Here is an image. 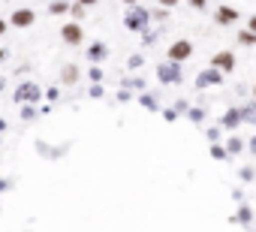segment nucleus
Wrapping results in <instances>:
<instances>
[{
	"label": "nucleus",
	"mask_w": 256,
	"mask_h": 232,
	"mask_svg": "<svg viewBox=\"0 0 256 232\" xmlns=\"http://www.w3.org/2000/svg\"><path fill=\"white\" fill-rule=\"evenodd\" d=\"M124 24L126 30H133V34H148V24H151V16L145 6H130L124 16Z\"/></svg>",
	"instance_id": "1"
},
{
	"label": "nucleus",
	"mask_w": 256,
	"mask_h": 232,
	"mask_svg": "<svg viewBox=\"0 0 256 232\" xmlns=\"http://www.w3.org/2000/svg\"><path fill=\"white\" fill-rule=\"evenodd\" d=\"M40 96H42V90H40V84H34V82H22L18 90H16V102H22V106H34Z\"/></svg>",
	"instance_id": "2"
},
{
	"label": "nucleus",
	"mask_w": 256,
	"mask_h": 232,
	"mask_svg": "<svg viewBox=\"0 0 256 232\" xmlns=\"http://www.w3.org/2000/svg\"><path fill=\"white\" fill-rule=\"evenodd\" d=\"M190 54H193V42L190 40H178V42L169 46V64H178L181 66Z\"/></svg>",
	"instance_id": "3"
},
{
	"label": "nucleus",
	"mask_w": 256,
	"mask_h": 232,
	"mask_svg": "<svg viewBox=\"0 0 256 232\" xmlns=\"http://www.w3.org/2000/svg\"><path fill=\"white\" fill-rule=\"evenodd\" d=\"M157 78H160L163 84H178V82L184 78V72H181L178 64H169V60H166V64L157 66Z\"/></svg>",
	"instance_id": "4"
},
{
	"label": "nucleus",
	"mask_w": 256,
	"mask_h": 232,
	"mask_svg": "<svg viewBox=\"0 0 256 232\" xmlns=\"http://www.w3.org/2000/svg\"><path fill=\"white\" fill-rule=\"evenodd\" d=\"M60 40H64L66 46H82V40H84L82 24H78V22H66V24L60 28Z\"/></svg>",
	"instance_id": "5"
},
{
	"label": "nucleus",
	"mask_w": 256,
	"mask_h": 232,
	"mask_svg": "<svg viewBox=\"0 0 256 232\" xmlns=\"http://www.w3.org/2000/svg\"><path fill=\"white\" fill-rule=\"evenodd\" d=\"M211 70H217V72H232V70H235V54H232V52H217V54L211 58Z\"/></svg>",
	"instance_id": "6"
},
{
	"label": "nucleus",
	"mask_w": 256,
	"mask_h": 232,
	"mask_svg": "<svg viewBox=\"0 0 256 232\" xmlns=\"http://www.w3.org/2000/svg\"><path fill=\"white\" fill-rule=\"evenodd\" d=\"M220 84H223V72L217 70H205L196 76V88H220Z\"/></svg>",
	"instance_id": "7"
},
{
	"label": "nucleus",
	"mask_w": 256,
	"mask_h": 232,
	"mask_svg": "<svg viewBox=\"0 0 256 232\" xmlns=\"http://www.w3.org/2000/svg\"><path fill=\"white\" fill-rule=\"evenodd\" d=\"M10 22H12L16 28H30V24L36 22V16H34V10H16Z\"/></svg>",
	"instance_id": "8"
},
{
	"label": "nucleus",
	"mask_w": 256,
	"mask_h": 232,
	"mask_svg": "<svg viewBox=\"0 0 256 232\" xmlns=\"http://www.w3.org/2000/svg\"><path fill=\"white\" fill-rule=\"evenodd\" d=\"M220 127L223 130H238L241 127V114H238V108H229L223 118H220Z\"/></svg>",
	"instance_id": "9"
},
{
	"label": "nucleus",
	"mask_w": 256,
	"mask_h": 232,
	"mask_svg": "<svg viewBox=\"0 0 256 232\" xmlns=\"http://www.w3.org/2000/svg\"><path fill=\"white\" fill-rule=\"evenodd\" d=\"M214 18H217L220 24H232V22H238V12H235L232 6H220V10L214 12Z\"/></svg>",
	"instance_id": "10"
},
{
	"label": "nucleus",
	"mask_w": 256,
	"mask_h": 232,
	"mask_svg": "<svg viewBox=\"0 0 256 232\" xmlns=\"http://www.w3.org/2000/svg\"><path fill=\"white\" fill-rule=\"evenodd\" d=\"M88 58H90L94 64H96V60H106V58H108V46H106V42H94V46L88 48Z\"/></svg>",
	"instance_id": "11"
},
{
	"label": "nucleus",
	"mask_w": 256,
	"mask_h": 232,
	"mask_svg": "<svg viewBox=\"0 0 256 232\" xmlns=\"http://www.w3.org/2000/svg\"><path fill=\"white\" fill-rule=\"evenodd\" d=\"M60 82H64V84H76V82H78V66H76V64H66L64 72H60Z\"/></svg>",
	"instance_id": "12"
},
{
	"label": "nucleus",
	"mask_w": 256,
	"mask_h": 232,
	"mask_svg": "<svg viewBox=\"0 0 256 232\" xmlns=\"http://www.w3.org/2000/svg\"><path fill=\"white\" fill-rule=\"evenodd\" d=\"M241 114V124H256V102H247L244 108H238Z\"/></svg>",
	"instance_id": "13"
},
{
	"label": "nucleus",
	"mask_w": 256,
	"mask_h": 232,
	"mask_svg": "<svg viewBox=\"0 0 256 232\" xmlns=\"http://www.w3.org/2000/svg\"><path fill=\"white\" fill-rule=\"evenodd\" d=\"M241 148H244V142H241L238 136H232V139L226 142V154H229V157H232V154H241Z\"/></svg>",
	"instance_id": "14"
},
{
	"label": "nucleus",
	"mask_w": 256,
	"mask_h": 232,
	"mask_svg": "<svg viewBox=\"0 0 256 232\" xmlns=\"http://www.w3.org/2000/svg\"><path fill=\"white\" fill-rule=\"evenodd\" d=\"M238 223H244V226H250L253 223V211L244 205V208H238Z\"/></svg>",
	"instance_id": "15"
},
{
	"label": "nucleus",
	"mask_w": 256,
	"mask_h": 232,
	"mask_svg": "<svg viewBox=\"0 0 256 232\" xmlns=\"http://www.w3.org/2000/svg\"><path fill=\"white\" fill-rule=\"evenodd\" d=\"M238 42H244V46H256V34H250V30H241V34H238Z\"/></svg>",
	"instance_id": "16"
},
{
	"label": "nucleus",
	"mask_w": 256,
	"mask_h": 232,
	"mask_svg": "<svg viewBox=\"0 0 256 232\" xmlns=\"http://www.w3.org/2000/svg\"><path fill=\"white\" fill-rule=\"evenodd\" d=\"M211 157H214V160H226L229 154H226V148H223V145H211Z\"/></svg>",
	"instance_id": "17"
},
{
	"label": "nucleus",
	"mask_w": 256,
	"mask_h": 232,
	"mask_svg": "<svg viewBox=\"0 0 256 232\" xmlns=\"http://www.w3.org/2000/svg\"><path fill=\"white\" fill-rule=\"evenodd\" d=\"M22 118H24V121H34V118H36V108H34V106H22Z\"/></svg>",
	"instance_id": "18"
},
{
	"label": "nucleus",
	"mask_w": 256,
	"mask_h": 232,
	"mask_svg": "<svg viewBox=\"0 0 256 232\" xmlns=\"http://www.w3.org/2000/svg\"><path fill=\"white\" fill-rule=\"evenodd\" d=\"M202 118H205V112H202V108H190V121H193V124H199Z\"/></svg>",
	"instance_id": "19"
},
{
	"label": "nucleus",
	"mask_w": 256,
	"mask_h": 232,
	"mask_svg": "<svg viewBox=\"0 0 256 232\" xmlns=\"http://www.w3.org/2000/svg\"><path fill=\"white\" fill-rule=\"evenodd\" d=\"M66 10H70L66 4H52V6H48V12H54V16H60V12H66Z\"/></svg>",
	"instance_id": "20"
},
{
	"label": "nucleus",
	"mask_w": 256,
	"mask_h": 232,
	"mask_svg": "<svg viewBox=\"0 0 256 232\" xmlns=\"http://www.w3.org/2000/svg\"><path fill=\"white\" fill-rule=\"evenodd\" d=\"M139 102H142L145 108H157V100H154V96H139Z\"/></svg>",
	"instance_id": "21"
},
{
	"label": "nucleus",
	"mask_w": 256,
	"mask_h": 232,
	"mask_svg": "<svg viewBox=\"0 0 256 232\" xmlns=\"http://www.w3.org/2000/svg\"><path fill=\"white\" fill-rule=\"evenodd\" d=\"M46 96H48V100H52V102H54V100H58V96H60V90H58V88H48V90H46Z\"/></svg>",
	"instance_id": "22"
},
{
	"label": "nucleus",
	"mask_w": 256,
	"mask_h": 232,
	"mask_svg": "<svg viewBox=\"0 0 256 232\" xmlns=\"http://www.w3.org/2000/svg\"><path fill=\"white\" fill-rule=\"evenodd\" d=\"M130 66H133V70L142 66V54H133V58H130Z\"/></svg>",
	"instance_id": "23"
},
{
	"label": "nucleus",
	"mask_w": 256,
	"mask_h": 232,
	"mask_svg": "<svg viewBox=\"0 0 256 232\" xmlns=\"http://www.w3.org/2000/svg\"><path fill=\"white\" fill-rule=\"evenodd\" d=\"M90 78H94V82H100V78H102V70H100V66H94V70H90Z\"/></svg>",
	"instance_id": "24"
},
{
	"label": "nucleus",
	"mask_w": 256,
	"mask_h": 232,
	"mask_svg": "<svg viewBox=\"0 0 256 232\" xmlns=\"http://www.w3.org/2000/svg\"><path fill=\"white\" fill-rule=\"evenodd\" d=\"M247 30H250V34H256V16H253V18L247 22Z\"/></svg>",
	"instance_id": "25"
},
{
	"label": "nucleus",
	"mask_w": 256,
	"mask_h": 232,
	"mask_svg": "<svg viewBox=\"0 0 256 232\" xmlns=\"http://www.w3.org/2000/svg\"><path fill=\"white\" fill-rule=\"evenodd\" d=\"M4 190H10V181H6V178L0 181V193H4Z\"/></svg>",
	"instance_id": "26"
},
{
	"label": "nucleus",
	"mask_w": 256,
	"mask_h": 232,
	"mask_svg": "<svg viewBox=\"0 0 256 232\" xmlns=\"http://www.w3.org/2000/svg\"><path fill=\"white\" fill-rule=\"evenodd\" d=\"M4 84H6V78H4V72H0V94H4Z\"/></svg>",
	"instance_id": "27"
},
{
	"label": "nucleus",
	"mask_w": 256,
	"mask_h": 232,
	"mask_svg": "<svg viewBox=\"0 0 256 232\" xmlns=\"http://www.w3.org/2000/svg\"><path fill=\"white\" fill-rule=\"evenodd\" d=\"M250 151H253V154H256V136H253V139H250Z\"/></svg>",
	"instance_id": "28"
},
{
	"label": "nucleus",
	"mask_w": 256,
	"mask_h": 232,
	"mask_svg": "<svg viewBox=\"0 0 256 232\" xmlns=\"http://www.w3.org/2000/svg\"><path fill=\"white\" fill-rule=\"evenodd\" d=\"M0 34H6V22L4 18H0Z\"/></svg>",
	"instance_id": "29"
},
{
	"label": "nucleus",
	"mask_w": 256,
	"mask_h": 232,
	"mask_svg": "<svg viewBox=\"0 0 256 232\" xmlns=\"http://www.w3.org/2000/svg\"><path fill=\"white\" fill-rule=\"evenodd\" d=\"M0 133H6V121H0Z\"/></svg>",
	"instance_id": "30"
},
{
	"label": "nucleus",
	"mask_w": 256,
	"mask_h": 232,
	"mask_svg": "<svg viewBox=\"0 0 256 232\" xmlns=\"http://www.w3.org/2000/svg\"><path fill=\"white\" fill-rule=\"evenodd\" d=\"M253 96H256V84H253Z\"/></svg>",
	"instance_id": "31"
}]
</instances>
